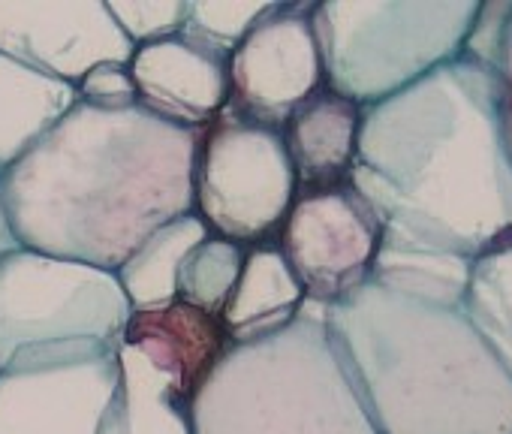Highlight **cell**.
I'll return each mask as SVG.
<instances>
[{
	"label": "cell",
	"mask_w": 512,
	"mask_h": 434,
	"mask_svg": "<svg viewBox=\"0 0 512 434\" xmlns=\"http://www.w3.org/2000/svg\"><path fill=\"white\" fill-rule=\"evenodd\" d=\"M359 127L362 106L326 85L299 109H293V115L281 124V133L299 190L350 181L356 166Z\"/></svg>",
	"instance_id": "5bb4252c"
},
{
	"label": "cell",
	"mask_w": 512,
	"mask_h": 434,
	"mask_svg": "<svg viewBox=\"0 0 512 434\" xmlns=\"http://www.w3.org/2000/svg\"><path fill=\"white\" fill-rule=\"evenodd\" d=\"M76 97L88 106H97V109L139 106L136 82L130 76V64H121V61H109V64L94 67L91 73H85L76 85Z\"/></svg>",
	"instance_id": "603a6c76"
},
{
	"label": "cell",
	"mask_w": 512,
	"mask_h": 434,
	"mask_svg": "<svg viewBox=\"0 0 512 434\" xmlns=\"http://www.w3.org/2000/svg\"><path fill=\"white\" fill-rule=\"evenodd\" d=\"M202 127H178L142 106L76 103L13 169L0 208L19 248L118 272L163 224L193 211Z\"/></svg>",
	"instance_id": "7a4b0ae2"
},
{
	"label": "cell",
	"mask_w": 512,
	"mask_h": 434,
	"mask_svg": "<svg viewBox=\"0 0 512 434\" xmlns=\"http://www.w3.org/2000/svg\"><path fill=\"white\" fill-rule=\"evenodd\" d=\"M13 248H16V239H13V233H10V227H7L4 208H0V257H4L7 251H13Z\"/></svg>",
	"instance_id": "cb8c5ba5"
},
{
	"label": "cell",
	"mask_w": 512,
	"mask_h": 434,
	"mask_svg": "<svg viewBox=\"0 0 512 434\" xmlns=\"http://www.w3.org/2000/svg\"><path fill=\"white\" fill-rule=\"evenodd\" d=\"M130 314L115 272L19 245L0 257V368L46 344L121 347Z\"/></svg>",
	"instance_id": "52a82bcc"
},
{
	"label": "cell",
	"mask_w": 512,
	"mask_h": 434,
	"mask_svg": "<svg viewBox=\"0 0 512 434\" xmlns=\"http://www.w3.org/2000/svg\"><path fill=\"white\" fill-rule=\"evenodd\" d=\"M272 0H187L181 34L232 55L253 22L266 16Z\"/></svg>",
	"instance_id": "44dd1931"
},
{
	"label": "cell",
	"mask_w": 512,
	"mask_h": 434,
	"mask_svg": "<svg viewBox=\"0 0 512 434\" xmlns=\"http://www.w3.org/2000/svg\"><path fill=\"white\" fill-rule=\"evenodd\" d=\"M464 314L512 377V245L473 260Z\"/></svg>",
	"instance_id": "d6986e66"
},
{
	"label": "cell",
	"mask_w": 512,
	"mask_h": 434,
	"mask_svg": "<svg viewBox=\"0 0 512 434\" xmlns=\"http://www.w3.org/2000/svg\"><path fill=\"white\" fill-rule=\"evenodd\" d=\"M121 389L103 434H196L190 404L130 347H118Z\"/></svg>",
	"instance_id": "ac0fdd59"
},
{
	"label": "cell",
	"mask_w": 512,
	"mask_h": 434,
	"mask_svg": "<svg viewBox=\"0 0 512 434\" xmlns=\"http://www.w3.org/2000/svg\"><path fill=\"white\" fill-rule=\"evenodd\" d=\"M275 245L305 299L329 308L371 278L383 248V227L350 181L308 187L296 190Z\"/></svg>",
	"instance_id": "9c48e42d"
},
{
	"label": "cell",
	"mask_w": 512,
	"mask_h": 434,
	"mask_svg": "<svg viewBox=\"0 0 512 434\" xmlns=\"http://www.w3.org/2000/svg\"><path fill=\"white\" fill-rule=\"evenodd\" d=\"M479 7L422 0H329L314 7L326 88L383 103L464 55Z\"/></svg>",
	"instance_id": "5b68a950"
},
{
	"label": "cell",
	"mask_w": 512,
	"mask_h": 434,
	"mask_svg": "<svg viewBox=\"0 0 512 434\" xmlns=\"http://www.w3.org/2000/svg\"><path fill=\"white\" fill-rule=\"evenodd\" d=\"M326 332L377 434H512V377L464 302L368 278L326 308Z\"/></svg>",
	"instance_id": "3957f363"
},
{
	"label": "cell",
	"mask_w": 512,
	"mask_h": 434,
	"mask_svg": "<svg viewBox=\"0 0 512 434\" xmlns=\"http://www.w3.org/2000/svg\"><path fill=\"white\" fill-rule=\"evenodd\" d=\"M121 34L139 46H151L181 34L187 0H106Z\"/></svg>",
	"instance_id": "7402d4cb"
},
{
	"label": "cell",
	"mask_w": 512,
	"mask_h": 434,
	"mask_svg": "<svg viewBox=\"0 0 512 434\" xmlns=\"http://www.w3.org/2000/svg\"><path fill=\"white\" fill-rule=\"evenodd\" d=\"M350 184L386 248L479 260L512 245V151L494 70L461 55L362 109Z\"/></svg>",
	"instance_id": "6da1fadb"
},
{
	"label": "cell",
	"mask_w": 512,
	"mask_h": 434,
	"mask_svg": "<svg viewBox=\"0 0 512 434\" xmlns=\"http://www.w3.org/2000/svg\"><path fill=\"white\" fill-rule=\"evenodd\" d=\"M121 389L112 344H46L0 368V434H103Z\"/></svg>",
	"instance_id": "ba28073f"
},
{
	"label": "cell",
	"mask_w": 512,
	"mask_h": 434,
	"mask_svg": "<svg viewBox=\"0 0 512 434\" xmlns=\"http://www.w3.org/2000/svg\"><path fill=\"white\" fill-rule=\"evenodd\" d=\"M244 254V245L220 236H208L205 242H199L178 269V302L220 317L238 284Z\"/></svg>",
	"instance_id": "ffe728a7"
},
{
	"label": "cell",
	"mask_w": 512,
	"mask_h": 434,
	"mask_svg": "<svg viewBox=\"0 0 512 434\" xmlns=\"http://www.w3.org/2000/svg\"><path fill=\"white\" fill-rule=\"evenodd\" d=\"M314 0H272L229 55V106L281 127L326 85Z\"/></svg>",
	"instance_id": "30bf717a"
},
{
	"label": "cell",
	"mask_w": 512,
	"mask_h": 434,
	"mask_svg": "<svg viewBox=\"0 0 512 434\" xmlns=\"http://www.w3.org/2000/svg\"><path fill=\"white\" fill-rule=\"evenodd\" d=\"M190 416L196 434H377L308 299L284 329L232 344Z\"/></svg>",
	"instance_id": "277c9868"
},
{
	"label": "cell",
	"mask_w": 512,
	"mask_h": 434,
	"mask_svg": "<svg viewBox=\"0 0 512 434\" xmlns=\"http://www.w3.org/2000/svg\"><path fill=\"white\" fill-rule=\"evenodd\" d=\"M133 52L106 0H0V55L46 79L76 88L100 64H130Z\"/></svg>",
	"instance_id": "8fae6325"
},
{
	"label": "cell",
	"mask_w": 512,
	"mask_h": 434,
	"mask_svg": "<svg viewBox=\"0 0 512 434\" xmlns=\"http://www.w3.org/2000/svg\"><path fill=\"white\" fill-rule=\"evenodd\" d=\"M211 233L199 217L181 214L154 230L115 272L133 311L163 308L178 299V269L187 254Z\"/></svg>",
	"instance_id": "e0dca14e"
},
{
	"label": "cell",
	"mask_w": 512,
	"mask_h": 434,
	"mask_svg": "<svg viewBox=\"0 0 512 434\" xmlns=\"http://www.w3.org/2000/svg\"><path fill=\"white\" fill-rule=\"evenodd\" d=\"M76 88L0 55V175L13 169L73 106Z\"/></svg>",
	"instance_id": "2e32d148"
},
{
	"label": "cell",
	"mask_w": 512,
	"mask_h": 434,
	"mask_svg": "<svg viewBox=\"0 0 512 434\" xmlns=\"http://www.w3.org/2000/svg\"><path fill=\"white\" fill-rule=\"evenodd\" d=\"M305 305V290L275 242L253 245L244 254L238 284L220 314L229 341L247 344L284 329Z\"/></svg>",
	"instance_id": "9a60e30c"
},
{
	"label": "cell",
	"mask_w": 512,
	"mask_h": 434,
	"mask_svg": "<svg viewBox=\"0 0 512 434\" xmlns=\"http://www.w3.org/2000/svg\"><path fill=\"white\" fill-rule=\"evenodd\" d=\"M121 344L139 353L187 404H193L205 380L232 347L217 314L199 311L178 299L163 308L133 311Z\"/></svg>",
	"instance_id": "4fadbf2b"
},
{
	"label": "cell",
	"mask_w": 512,
	"mask_h": 434,
	"mask_svg": "<svg viewBox=\"0 0 512 434\" xmlns=\"http://www.w3.org/2000/svg\"><path fill=\"white\" fill-rule=\"evenodd\" d=\"M130 76L139 106L178 127L199 130L229 103V55L187 34L139 46Z\"/></svg>",
	"instance_id": "7c38bea8"
},
{
	"label": "cell",
	"mask_w": 512,
	"mask_h": 434,
	"mask_svg": "<svg viewBox=\"0 0 512 434\" xmlns=\"http://www.w3.org/2000/svg\"><path fill=\"white\" fill-rule=\"evenodd\" d=\"M281 127L232 109L202 127L193 160V214L211 236L253 248L275 242L296 199Z\"/></svg>",
	"instance_id": "8992f818"
}]
</instances>
